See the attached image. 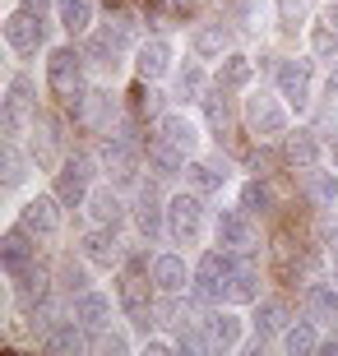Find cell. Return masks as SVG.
I'll return each instance as SVG.
<instances>
[{
	"instance_id": "obj_9",
	"label": "cell",
	"mask_w": 338,
	"mask_h": 356,
	"mask_svg": "<svg viewBox=\"0 0 338 356\" xmlns=\"http://www.w3.org/2000/svg\"><path fill=\"white\" fill-rule=\"evenodd\" d=\"M246 125L260 139H278V134H287V106L278 97H269V92H250L246 97Z\"/></svg>"
},
{
	"instance_id": "obj_23",
	"label": "cell",
	"mask_w": 338,
	"mask_h": 356,
	"mask_svg": "<svg viewBox=\"0 0 338 356\" xmlns=\"http://www.w3.org/2000/svg\"><path fill=\"white\" fill-rule=\"evenodd\" d=\"M278 343H283L287 356H311V352L325 347V338H320V324H315V319H297V324H287V329H283Z\"/></svg>"
},
{
	"instance_id": "obj_37",
	"label": "cell",
	"mask_w": 338,
	"mask_h": 356,
	"mask_svg": "<svg viewBox=\"0 0 338 356\" xmlns=\"http://www.w3.org/2000/svg\"><path fill=\"white\" fill-rule=\"evenodd\" d=\"M28 167H38V162L24 158V153L14 148V139H10V148H5V190H19V185L28 181Z\"/></svg>"
},
{
	"instance_id": "obj_39",
	"label": "cell",
	"mask_w": 338,
	"mask_h": 356,
	"mask_svg": "<svg viewBox=\"0 0 338 356\" xmlns=\"http://www.w3.org/2000/svg\"><path fill=\"white\" fill-rule=\"evenodd\" d=\"M61 291H70V296L89 291V268L75 264V259H66V264H61Z\"/></svg>"
},
{
	"instance_id": "obj_14",
	"label": "cell",
	"mask_w": 338,
	"mask_h": 356,
	"mask_svg": "<svg viewBox=\"0 0 338 356\" xmlns=\"http://www.w3.org/2000/svg\"><path fill=\"white\" fill-rule=\"evenodd\" d=\"M204 333H208V343H213V352H236L241 333H246V319L236 315V310H208Z\"/></svg>"
},
{
	"instance_id": "obj_2",
	"label": "cell",
	"mask_w": 338,
	"mask_h": 356,
	"mask_svg": "<svg viewBox=\"0 0 338 356\" xmlns=\"http://www.w3.org/2000/svg\"><path fill=\"white\" fill-rule=\"evenodd\" d=\"M236 259H241V250H208L204 259L195 264V282H190V291H195V301H222L227 291H232V268Z\"/></svg>"
},
{
	"instance_id": "obj_27",
	"label": "cell",
	"mask_w": 338,
	"mask_h": 356,
	"mask_svg": "<svg viewBox=\"0 0 338 356\" xmlns=\"http://www.w3.org/2000/svg\"><path fill=\"white\" fill-rule=\"evenodd\" d=\"M190 51H195L199 60H222V56H227V28L222 24H199L195 33H190Z\"/></svg>"
},
{
	"instance_id": "obj_4",
	"label": "cell",
	"mask_w": 338,
	"mask_h": 356,
	"mask_svg": "<svg viewBox=\"0 0 338 356\" xmlns=\"http://www.w3.org/2000/svg\"><path fill=\"white\" fill-rule=\"evenodd\" d=\"M116 301L125 310L135 329H153V287H148V277L139 268H121L116 277Z\"/></svg>"
},
{
	"instance_id": "obj_43",
	"label": "cell",
	"mask_w": 338,
	"mask_h": 356,
	"mask_svg": "<svg viewBox=\"0 0 338 356\" xmlns=\"http://www.w3.org/2000/svg\"><path fill=\"white\" fill-rule=\"evenodd\" d=\"M176 5H181V10H185V5H195V0H176Z\"/></svg>"
},
{
	"instance_id": "obj_20",
	"label": "cell",
	"mask_w": 338,
	"mask_h": 356,
	"mask_svg": "<svg viewBox=\"0 0 338 356\" xmlns=\"http://www.w3.org/2000/svg\"><path fill=\"white\" fill-rule=\"evenodd\" d=\"M84 259H89L93 268H116L121 264V245H116V227H98V232H89L84 236Z\"/></svg>"
},
{
	"instance_id": "obj_28",
	"label": "cell",
	"mask_w": 338,
	"mask_h": 356,
	"mask_svg": "<svg viewBox=\"0 0 338 356\" xmlns=\"http://www.w3.org/2000/svg\"><path fill=\"white\" fill-rule=\"evenodd\" d=\"M255 347H264L269 338H283V329H287V310L278 301H264V305H255Z\"/></svg>"
},
{
	"instance_id": "obj_17",
	"label": "cell",
	"mask_w": 338,
	"mask_h": 356,
	"mask_svg": "<svg viewBox=\"0 0 338 356\" xmlns=\"http://www.w3.org/2000/svg\"><path fill=\"white\" fill-rule=\"evenodd\" d=\"M75 319H79L89 333L112 329V296H107V291H98V287L79 291V296H75Z\"/></svg>"
},
{
	"instance_id": "obj_18",
	"label": "cell",
	"mask_w": 338,
	"mask_h": 356,
	"mask_svg": "<svg viewBox=\"0 0 338 356\" xmlns=\"http://www.w3.org/2000/svg\"><path fill=\"white\" fill-rule=\"evenodd\" d=\"M84 333H89V329H84L79 319H56L52 329H47V338H42V347L56 352V356H75V352H84V347H93Z\"/></svg>"
},
{
	"instance_id": "obj_42",
	"label": "cell",
	"mask_w": 338,
	"mask_h": 356,
	"mask_svg": "<svg viewBox=\"0 0 338 356\" xmlns=\"http://www.w3.org/2000/svg\"><path fill=\"white\" fill-rule=\"evenodd\" d=\"M19 5H24V10H38V14H42L47 5H52V0H19Z\"/></svg>"
},
{
	"instance_id": "obj_35",
	"label": "cell",
	"mask_w": 338,
	"mask_h": 356,
	"mask_svg": "<svg viewBox=\"0 0 338 356\" xmlns=\"http://www.w3.org/2000/svg\"><path fill=\"white\" fill-rule=\"evenodd\" d=\"M232 301H260V273L246 264V259H236V268H232V291H227Z\"/></svg>"
},
{
	"instance_id": "obj_21",
	"label": "cell",
	"mask_w": 338,
	"mask_h": 356,
	"mask_svg": "<svg viewBox=\"0 0 338 356\" xmlns=\"http://www.w3.org/2000/svg\"><path fill=\"white\" fill-rule=\"evenodd\" d=\"M135 70H139V79H144V83L162 79V74L171 70V42H167V38L144 42L139 51H135Z\"/></svg>"
},
{
	"instance_id": "obj_38",
	"label": "cell",
	"mask_w": 338,
	"mask_h": 356,
	"mask_svg": "<svg viewBox=\"0 0 338 356\" xmlns=\"http://www.w3.org/2000/svg\"><path fill=\"white\" fill-rule=\"evenodd\" d=\"M241 204H246L250 213H273L278 199H273V190L264 181H246V185H241Z\"/></svg>"
},
{
	"instance_id": "obj_36",
	"label": "cell",
	"mask_w": 338,
	"mask_h": 356,
	"mask_svg": "<svg viewBox=\"0 0 338 356\" xmlns=\"http://www.w3.org/2000/svg\"><path fill=\"white\" fill-rule=\"evenodd\" d=\"M176 97L181 102H204V70L195 60H185V70L176 74Z\"/></svg>"
},
{
	"instance_id": "obj_34",
	"label": "cell",
	"mask_w": 338,
	"mask_h": 356,
	"mask_svg": "<svg viewBox=\"0 0 338 356\" xmlns=\"http://www.w3.org/2000/svg\"><path fill=\"white\" fill-rule=\"evenodd\" d=\"M112 120H116V97L112 92H89V106H84V125L112 134Z\"/></svg>"
},
{
	"instance_id": "obj_29",
	"label": "cell",
	"mask_w": 338,
	"mask_h": 356,
	"mask_svg": "<svg viewBox=\"0 0 338 356\" xmlns=\"http://www.w3.org/2000/svg\"><path fill=\"white\" fill-rule=\"evenodd\" d=\"M89 213L98 227H121V218H125V204H121V195L112 190V185H102V190H93L89 195Z\"/></svg>"
},
{
	"instance_id": "obj_13",
	"label": "cell",
	"mask_w": 338,
	"mask_h": 356,
	"mask_svg": "<svg viewBox=\"0 0 338 356\" xmlns=\"http://www.w3.org/2000/svg\"><path fill=\"white\" fill-rule=\"evenodd\" d=\"M61 209H66V204L56 195H33L24 209H19V222H24L33 236H56V232H61Z\"/></svg>"
},
{
	"instance_id": "obj_33",
	"label": "cell",
	"mask_w": 338,
	"mask_h": 356,
	"mask_svg": "<svg viewBox=\"0 0 338 356\" xmlns=\"http://www.w3.org/2000/svg\"><path fill=\"white\" fill-rule=\"evenodd\" d=\"M306 190H311L315 204L334 209L338 204V167H311V172H306Z\"/></svg>"
},
{
	"instance_id": "obj_8",
	"label": "cell",
	"mask_w": 338,
	"mask_h": 356,
	"mask_svg": "<svg viewBox=\"0 0 338 356\" xmlns=\"http://www.w3.org/2000/svg\"><path fill=\"white\" fill-rule=\"evenodd\" d=\"M273 79H278V92L287 97V106H297V111L311 106V92H315V60L311 56H292V60H283Z\"/></svg>"
},
{
	"instance_id": "obj_11",
	"label": "cell",
	"mask_w": 338,
	"mask_h": 356,
	"mask_svg": "<svg viewBox=\"0 0 338 356\" xmlns=\"http://www.w3.org/2000/svg\"><path fill=\"white\" fill-rule=\"evenodd\" d=\"M28 264H38V236L24 222H14L0 241V268H5V277H19Z\"/></svg>"
},
{
	"instance_id": "obj_7",
	"label": "cell",
	"mask_w": 338,
	"mask_h": 356,
	"mask_svg": "<svg viewBox=\"0 0 338 356\" xmlns=\"http://www.w3.org/2000/svg\"><path fill=\"white\" fill-rule=\"evenodd\" d=\"M93 176H98L93 158H66L61 172H56V199H61L66 209H84L89 195H93Z\"/></svg>"
},
{
	"instance_id": "obj_6",
	"label": "cell",
	"mask_w": 338,
	"mask_h": 356,
	"mask_svg": "<svg viewBox=\"0 0 338 356\" xmlns=\"http://www.w3.org/2000/svg\"><path fill=\"white\" fill-rule=\"evenodd\" d=\"M102 167L112 176V185H130L144 172V148L135 144L130 134H107L102 144Z\"/></svg>"
},
{
	"instance_id": "obj_31",
	"label": "cell",
	"mask_w": 338,
	"mask_h": 356,
	"mask_svg": "<svg viewBox=\"0 0 338 356\" xmlns=\"http://www.w3.org/2000/svg\"><path fill=\"white\" fill-rule=\"evenodd\" d=\"M287 162H292L297 172H311V167H320V139H315L311 130L287 134Z\"/></svg>"
},
{
	"instance_id": "obj_24",
	"label": "cell",
	"mask_w": 338,
	"mask_h": 356,
	"mask_svg": "<svg viewBox=\"0 0 338 356\" xmlns=\"http://www.w3.org/2000/svg\"><path fill=\"white\" fill-rule=\"evenodd\" d=\"M135 227H139V236H148V241H153L158 232L167 227V209L158 204L153 185H144V190H139V199H135Z\"/></svg>"
},
{
	"instance_id": "obj_5",
	"label": "cell",
	"mask_w": 338,
	"mask_h": 356,
	"mask_svg": "<svg viewBox=\"0 0 338 356\" xmlns=\"http://www.w3.org/2000/svg\"><path fill=\"white\" fill-rule=\"evenodd\" d=\"M130 38H135V19H107V24L89 38L84 56H89L93 65L116 70V65H121V56H125V47H130Z\"/></svg>"
},
{
	"instance_id": "obj_22",
	"label": "cell",
	"mask_w": 338,
	"mask_h": 356,
	"mask_svg": "<svg viewBox=\"0 0 338 356\" xmlns=\"http://www.w3.org/2000/svg\"><path fill=\"white\" fill-rule=\"evenodd\" d=\"M144 162H148V172L162 176V181H171V176H185V153H176V148L158 134L153 144L144 148Z\"/></svg>"
},
{
	"instance_id": "obj_30",
	"label": "cell",
	"mask_w": 338,
	"mask_h": 356,
	"mask_svg": "<svg viewBox=\"0 0 338 356\" xmlns=\"http://www.w3.org/2000/svg\"><path fill=\"white\" fill-rule=\"evenodd\" d=\"M33 162H38L42 172L61 162V134H56V125H47V120H33Z\"/></svg>"
},
{
	"instance_id": "obj_44",
	"label": "cell",
	"mask_w": 338,
	"mask_h": 356,
	"mask_svg": "<svg viewBox=\"0 0 338 356\" xmlns=\"http://www.w3.org/2000/svg\"><path fill=\"white\" fill-rule=\"evenodd\" d=\"M334 282H338V259H334Z\"/></svg>"
},
{
	"instance_id": "obj_16",
	"label": "cell",
	"mask_w": 338,
	"mask_h": 356,
	"mask_svg": "<svg viewBox=\"0 0 338 356\" xmlns=\"http://www.w3.org/2000/svg\"><path fill=\"white\" fill-rule=\"evenodd\" d=\"M158 134H162L176 153H185V158H195V153H199V125L185 116V111H167V116L158 120Z\"/></svg>"
},
{
	"instance_id": "obj_3",
	"label": "cell",
	"mask_w": 338,
	"mask_h": 356,
	"mask_svg": "<svg viewBox=\"0 0 338 356\" xmlns=\"http://www.w3.org/2000/svg\"><path fill=\"white\" fill-rule=\"evenodd\" d=\"M167 236L176 245H199L204 241V195L199 190H190V195L181 190L167 204Z\"/></svg>"
},
{
	"instance_id": "obj_25",
	"label": "cell",
	"mask_w": 338,
	"mask_h": 356,
	"mask_svg": "<svg viewBox=\"0 0 338 356\" xmlns=\"http://www.w3.org/2000/svg\"><path fill=\"white\" fill-rule=\"evenodd\" d=\"M306 315L315 324H338V282H311L306 287Z\"/></svg>"
},
{
	"instance_id": "obj_40",
	"label": "cell",
	"mask_w": 338,
	"mask_h": 356,
	"mask_svg": "<svg viewBox=\"0 0 338 356\" xmlns=\"http://www.w3.org/2000/svg\"><path fill=\"white\" fill-rule=\"evenodd\" d=\"M93 347H98V352H125V338H121V333H102V338H93Z\"/></svg>"
},
{
	"instance_id": "obj_41",
	"label": "cell",
	"mask_w": 338,
	"mask_h": 356,
	"mask_svg": "<svg viewBox=\"0 0 338 356\" xmlns=\"http://www.w3.org/2000/svg\"><path fill=\"white\" fill-rule=\"evenodd\" d=\"M325 148H329V162H334V167H338V130L329 134V144H325Z\"/></svg>"
},
{
	"instance_id": "obj_32",
	"label": "cell",
	"mask_w": 338,
	"mask_h": 356,
	"mask_svg": "<svg viewBox=\"0 0 338 356\" xmlns=\"http://www.w3.org/2000/svg\"><path fill=\"white\" fill-rule=\"evenodd\" d=\"M56 19H61V28H66L70 38L89 33L93 28V0H56Z\"/></svg>"
},
{
	"instance_id": "obj_19",
	"label": "cell",
	"mask_w": 338,
	"mask_h": 356,
	"mask_svg": "<svg viewBox=\"0 0 338 356\" xmlns=\"http://www.w3.org/2000/svg\"><path fill=\"white\" fill-rule=\"evenodd\" d=\"M227 162L222 158H190L185 162V181H190V190H199V195H213V190H222L227 185Z\"/></svg>"
},
{
	"instance_id": "obj_15",
	"label": "cell",
	"mask_w": 338,
	"mask_h": 356,
	"mask_svg": "<svg viewBox=\"0 0 338 356\" xmlns=\"http://www.w3.org/2000/svg\"><path fill=\"white\" fill-rule=\"evenodd\" d=\"M190 282H195V268H185L181 254H158L153 259V287L162 296H181V291H190Z\"/></svg>"
},
{
	"instance_id": "obj_12",
	"label": "cell",
	"mask_w": 338,
	"mask_h": 356,
	"mask_svg": "<svg viewBox=\"0 0 338 356\" xmlns=\"http://www.w3.org/2000/svg\"><path fill=\"white\" fill-rule=\"evenodd\" d=\"M213 232H218V245H227V250H241V254L255 250V222H250L246 204H236V209H218Z\"/></svg>"
},
{
	"instance_id": "obj_26",
	"label": "cell",
	"mask_w": 338,
	"mask_h": 356,
	"mask_svg": "<svg viewBox=\"0 0 338 356\" xmlns=\"http://www.w3.org/2000/svg\"><path fill=\"white\" fill-rule=\"evenodd\" d=\"M250 74H255V60L241 56V51H227V56H222V65H218V74H213V83H218L222 92H236V88H246V83H250Z\"/></svg>"
},
{
	"instance_id": "obj_1",
	"label": "cell",
	"mask_w": 338,
	"mask_h": 356,
	"mask_svg": "<svg viewBox=\"0 0 338 356\" xmlns=\"http://www.w3.org/2000/svg\"><path fill=\"white\" fill-rule=\"evenodd\" d=\"M84 60L89 56L75 51V47H56L52 56H47V88L61 97V106H66L75 120H84V106H89V83H84Z\"/></svg>"
},
{
	"instance_id": "obj_45",
	"label": "cell",
	"mask_w": 338,
	"mask_h": 356,
	"mask_svg": "<svg viewBox=\"0 0 338 356\" xmlns=\"http://www.w3.org/2000/svg\"><path fill=\"white\" fill-rule=\"evenodd\" d=\"M334 5H338V0H334Z\"/></svg>"
},
{
	"instance_id": "obj_10",
	"label": "cell",
	"mask_w": 338,
	"mask_h": 356,
	"mask_svg": "<svg viewBox=\"0 0 338 356\" xmlns=\"http://www.w3.org/2000/svg\"><path fill=\"white\" fill-rule=\"evenodd\" d=\"M47 42V24H42L38 10H14L10 19H5V47L19 56H33Z\"/></svg>"
}]
</instances>
